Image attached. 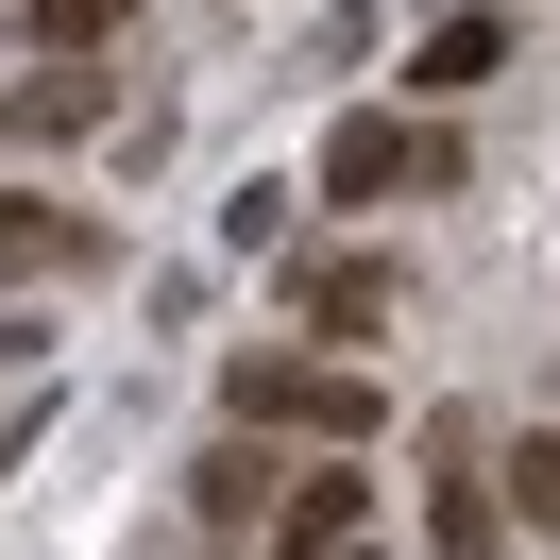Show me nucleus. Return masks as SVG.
Listing matches in <instances>:
<instances>
[{"label":"nucleus","instance_id":"obj_1","mask_svg":"<svg viewBox=\"0 0 560 560\" xmlns=\"http://www.w3.org/2000/svg\"><path fill=\"white\" fill-rule=\"evenodd\" d=\"M408 187H458V137H442V119H390V103H340V119H323V205H340V221L408 205Z\"/></svg>","mask_w":560,"mask_h":560},{"label":"nucleus","instance_id":"obj_2","mask_svg":"<svg viewBox=\"0 0 560 560\" xmlns=\"http://www.w3.org/2000/svg\"><path fill=\"white\" fill-rule=\"evenodd\" d=\"M103 119H119L103 51H18V85H0V137L18 153H69V137H103Z\"/></svg>","mask_w":560,"mask_h":560},{"label":"nucleus","instance_id":"obj_3","mask_svg":"<svg viewBox=\"0 0 560 560\" xmlns=\"http://www.w3.org/2000/svg\"><path fill=\"white\" fill-rule=\"evenodd\" d=\"M390 306H408V272H390V255H323L306 289H289V340H390Z\"/></svg>","mask_w":560,"mask_h":560},{"label":"nucleus","instance_id":"obj_4","mask_svg":"<svg viewBox=\"0 0 560 560\" xmlns=\"http://www.w3.org/2000/svg\"><path fill=\"white\" fill-rule=\"evenodd\" d=\"M357 526H374V476H357V458H340V442H323V458H306V476H289V510H272V560H340V544H357Z\"/></svg>","mask_w":560,"mask_h":560},{"label":"nucleus","instance_id":"obj_5","mask_svg":"<svg viewBox=\"0 0 560 560\" xmlns=\"http://www.w3.org/2000/svg\"><path fill=\"white\" fill-rule=\"evenodd\" d=\"M492 544H510V492L442 442V476H424V560H492Z\"/></svg>","mask_w":560,"mask_h":560},{"label":"nucleus","instance_id":"obj_6","mask_svg":"<svg viewBox=\"0 0 560 560\" xmlns=\"http://www.w3.org/2000/svg\"><path fill=\"white\" fill-rule=\"evenodd\" d=\"M85 255H103V238H85V221L51 205V187H0V289H35V272H85Z\"/></svg>","mask_w":560,"mask_h":560},{"label":"nucleus","instance_id":"obj_7","mask_svg":"<svg viewBox=\"0 0 560 560\" xmlns=\"http://www.w3.org/2000/svg\"><path fill=\"white\" fill-rule=\"evenodd\" d=\"M187 492H205V526H272V510H289V476H272V442H255V424L187 458Z\"/></svg>","mask_w":560,"mask_h":560},{"label":"nucleus","instance_id":"obj_8","mask_svg":"<svg viewBox=\"0 0 560 560\" xmlns=\"http://www.w3.org/2000/svg\"><path fill=\"white\" fill-rule=\"evenodd\" d=\"M408 69H424V103H442V85H492V69H510V18L458 0V18H424V35H408Z\"/></svg>","mask_w":560,"mask_h":560},{"label":"nucleus","instance_id":"obj_9","mask_svg":"<svg viewBox=\"0 0 560 560\" xmlns=\"http://www.w3.org/2000/svg\"><path fill=\"white\" fill-rule=\"evenodd\" d=\"M306 374H323V340H272V357H238V424H306Z\"/></svg>","mask_w":560,"mask_h":560},{"label":"nucleus","instance_id":"obj_10","mask_svg":"<svg viewBox=\"0 0 560 560\" xmlns=\"http://www.w3.org/2000/svg\"><path fill=\"white\" fill-rule=\"evenodd\" d=\"M492 492H510V526H544V544H560V442H510V458H492Z\"/></svg>","mask_w":560,"mask_h":560},{"label":"nucleus","instance_id":"obj_11","mask_svg":"<svg viewBox=\"0 0 560 560\" xmlns=\"http://www.w3.org/2000/svg\"><path fill=\"white\" fill-rule=\"evenodd\" d=\"M137 35V0H35V51H119Z\"/></svg>","mask_w":560,"mask_h":560},{"label":"nucleus","instance_id":"obj_12","mask_svg":"<svg viewBox=\"0 0 560 560\" xmlns=\"http://www.w3.org/2000/svg\"><path fill=\"white\" fill-rule=\"evenodd\" d=\"M357 424H374V374H340V357H323V374H306V442H357Z\"/></svg>","mask_w":560,"mask_h":560},{"label":"nucleus","instance_id":"obj_13","mask_svg":"<svg viewBox=\"0 0 560 560\" xmlns=\"http://www.w3.org/2000/svg\"><path fill=\"white\" fill-rule=\"evenodd\" d=\"M340 560H390V544H340Z\"/></svg>","mask_w":560,"mask_h":560}]
</instances>
